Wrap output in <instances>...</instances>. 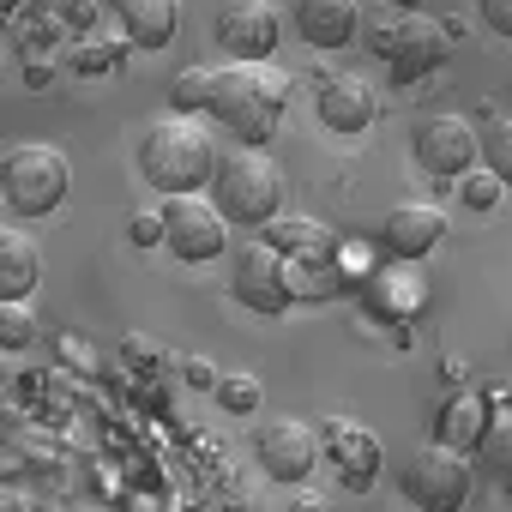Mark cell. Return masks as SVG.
I'll use <instances>...</instances> for the list:
<instances>
[{
  "label": "cell",
  "instance_id": "6da1fadb",
  "mask_svg": "<svg viewBox=\"0 0 512 512\" xmlns=\"http://www.w3.org/2000/svg\"><path fill=\"white\" fill-rule=\"evenodd\" d=\"M290 73H278L272 61H235L217 73V91H211V115L241 139V145H266L278 127H284V109H290Z\"/></svg>",
  "mask_w": 512,
  "mask_h": 512
},
{
  "label": "cell",
  "instance_id": "7a4b0ae2",
  "mask_svg": "<svg viewBox=\"0 0 512 512\" xmlns=\"http://www.w3.org/2000/svg\"><path fill=\"white\" fill-rule=\"evenodd\" d=\"M139 175L157 193H199L217 175V145H211V133L193 115L151 121L145 139H139Z\"/></svg>",
  "mask_w": 512,
  "mask_h": 512
},
{
  "label": "cell",
  "instance_id": "3957f363",
  "mask_svg": "<svg viewBox=\"0 0 512 512\" xmlns=\"http://www.w3.org/2000/svg\"><path fill=\"white\" fill-rule=\"evenodd\" d=\"M284 169L266 145H241L229 157H217V175H211V205L223 211V223H247V229H266L278 211H284Z\"/></svg>",
  "mask_w": 512,
  "mask_h": 512
},
{
  "label": "cell",
  "instance_id": "277c9868",
  "mask_svg": "<svg viewBox=\"0 0 512 512\" xmlns=\"http://www.w3.org/2000/svg\"><path fill=\"white\" fill-rule=\"evenodd\" d=\"M67 187H73V169H67V157L55 145L31 139V145H13L7 157H0V199H7L13 217H49V211H61Z\"/></svg>",
  "mask_w": 512,
  "mask_h": 512
},
{
  "label": "cell",
  "instance_id": "5b68a950",
  "mask_svg": "<svg viewBox=\"0 0 512 512\" xmlns=\"http://www.w3.org/2000/svg\"><path fill=\"white\" fill-rule=\"evenodd\" d=\"M404 500L422 506V512H464V500H470V458L458 446H440V440L416 446L404 458Z\"/></svg>",
  "mask_w": 512,
  "mask_h": 512
},
{
  "label": "cell",
  "instance_id": "8992f818",
  "mask_svg": "<svg viewBox=\"0 0 512 512\" xmlns=\"http://www.w3.org/2000/svg\"><path fill=\"white\" fill-rule=\"evenodd\" d=\"M157 217H163V247L175 253L181 266H211L217 253L229 247L223 211L211 199H199V193H169V205Z\"/></svg>",
  "mask_w": 512,
  "mask_h": 512
},
{
  "label": "cell",
  "instance_id": "52a82bcc",
  "mask_svg": "<svg viewBox=\"0 0 512 512\" xmlns=\"http://www.w3.org/2000/svg\"><path fill=\"white\" fill-rule=\"evenodd\" d=\"M229 296L247 308V314H284L296 302L290 290V260L272 247V241H247L235 253V266H229Z\"/></svg>",
  "mask_w": 512,
  "mask_h": 512
},
{
  "label": "cell",
  "instance_id": "ba28073f",
  "mask_svg": "<svg viewBox=\"0 0 512 512\" xmlns=\"http://www.w3.org/2000/svg\"><path fill=\"white\" fill-rule=\"evenodd\" d=\"M452 61V31L428 13H398V31H392V49H386V67L398 85L410 79H428Z\"/></svg>",
  "mask_w": 512,
  "mask_h": 512
},
{
  "label": "cell",
  "instance_id": "9c48e42d",
  "mask_svg": "<svg viewBox=\"0 0 512 512\" xmlns=\"http://www.w3.org/2000/svg\"><path fill=\"white\" fill-rule=\"evenodd\" d=\"M217 43L235 61H272L284 43V19L272 13V0H223L217 13Z\"/></svg>",
  "mask_w": 512,
  "mask_h": 512
},
{
  "label": "cell",
  "instance_id": "30bf717a",
  "mask_svg": "<svg viewBox=\"0 0 512 512\" xmlns=\"http://www.w3.org/2000/svg\"><path fill=\"white\" fill-rule=\"evenodd\" d=\"M410 145H416V163L428 175H440V181H458V175L476 169V127L464 115H428V121H416Z\"/></svg>",
  "mask_w": 512,
  "mask_h": 512
},
{
  "label": "cell",
  "instance_id": "8fae6325",
  "mask_svg": "<svg viewBox=\"0 0 512 512\" xmlns=\"http://www.w3.org/2000/svg\"><path fill=\"white\" fill-rule=\"evenodd\" d=\"M320 464V428H308L302 416H272L260 428V470L272 482H308Z\"/></svg>",
  "mask_w": 512,
  "mask_h": 512
},
{
  "label": "cell",
  "instance_id": "7c38bea8",
  "mask_svg": "<svg viewBox=\"0 0 512 512\" xmlns=\"http://www.w3.org/2000/svg\"><path fill=\"white\" fill-rule=\"evenodd\" d=\"M440 241H446V211L428 205V199H404V205H392L386 223H380L386 260H428Z\"/></svg>",
  "mask_w": 512,
  "mask_h": 512
},
{
  "label": "cell",
  "instance_id": "4fadbf2b",
  "mask_svg": "<svg viewBox=\"0 0 512 512\" xmlns=\"http://www.w3.org/2000/svg\"><path fill=\"white\" fill-rule=\"evenodd\" d=\"M314 109H320V121H326L338 139H356V133L374 127V115H380V91H374L368 79H356V73H326Z\"/></svg>",
  "mask_w": 512,
  "mask_h": 512
},
{
  "label": "cell",
  "instance_id": "5bb4252c",
  "mask_svg": "<svg viewBox=\"0 0 512 512\" xmlns=\"http://www.w3.org/2000/svg\"><path fill=\"white\" fill-rule=\"evenodd\" d=\"M320 446L332 452L344 488H356V494L374 488V476H380V440H374L362 422H338V416H332V422L320 428Z\"/></svg>",
  "mask_w": 512,
  "mask_h": 512
},
{
  "label": "cell",
  "instance_id": "9a60e30c",
  "mask_svg": "<svg viewBox=\"0 0 512 512\" xmlns=\"http://www.w3.org/2000/svg\"><path fill=\"white\" fill-rule=\"evenodd\" d=\"M296 31L308 37V49H344L362 31V7L356 0H296Z\"/></svg>",
  "mask_w": 512,
  "mask_h": 512
},
{
  "label": "cell",
  "instance_id": "2e32d148",
  "mask_svg": "<svg viewBox=\"0 0 512 512\" xmlns=\"http://www.w3.org/2000/svg\"><path fill=\"white\" fill-rule=\"evenodd\" d=\"M103 7L121 19L133 49H163L181 25V0H103Z\"/></svg>",
  "mask_w": 512,
  "mask_h": 512
},
{
  "label": "cell",
  "instance_id": "e0dca14e",
  "mask_svg": "<svg viewBox=\"0 0 512 512\" xmlns=\"http://www.w3.org/2000/svg\"><path fill=\"white\" fill-rule=\"evenodd\" d=\"M37 278H43L37 241L19 235V229H0V302H31Z\"/></svg>",
  "mask_w": 512,
  "mask_h": 512
},
{
  "label": "cell",
  "instance_id": "ac0fdd59",
  "mask_svg": "<svg viewBox=\"0 0 512 512\" xmlns=\"http://www.w3.org/2000/svg\"><path fill=\"white\" fill-rule=\"evenodd\" d=\"M266 241L284 253V260H326L338 235H332L326 223H314V217H284V211H278V217L266 223Z\"/></svg>",
  "mask_w": 512,
  "mask_h": 512
},
{
  "label": "cell",
  "instance_id": "d6986e66",
  "mask_svg": "<svg viewBox=\"0 0 512 512\" xmlns=\"http://www.w3.org/2000/svg\"><path fill=\"white\" fill-rule=\"evenodd\" d=\"M482 422H488V398L482 392H458L452 404H440V416H434V434H440V446H476V434H482Z\"/></svg>",
  "mask_w": 512,
  "mask_h": 512
},
{
  "label": "cell",
  "instance_id": "ffe728a7",
  "mask_svg": "<svg viewBox=\"0 0 512 512\" xmlns=\"http://www.w3.org/2000/svg\"><path fill=\"white\" fill-rule=\"evenodd\" d=\"M476 163L500 181V187H512V121H488L482 133H476Z\"/></svg>",
  "mask_w": 512,
  "mask_h": 512
},
{
  "label": "cell",
  "instance_id": "44dd1931",
  "mask_svg": "<svg viewBox=\"0 0 512 512\" xmlns=\"http://www.w3.org/2000/svg\"><path fill=\"white\" fill-rule=\"evenodd\" d=\"M211 91H217V73L211 67H181L175 85H169V103H175V115H205L211 109Z\"/></svg>",
  "mask_w": 512,
  "mask_h": 512
},
{
  "label": "cell",
  "instance_id": "7402d4cb",
  "mask_svg": "<svg viewBox=\"0 0 512 512\" xmlns=\"http://www.w3.org/2000/svg\"><path fill=\"white\" fill-rule=\"evenodd\" d=\"M476 458H482L494 476L512 464V410H488V422H482V434H476Z\"/></svg>",
  "mask_w": 512,
  "mask_h": 512
},
{
  "label": "cell",
  "instance_id": "603a6c76",
  "mask_svg": "<svg viewBox=\"0 0 512 512\" xmlns=\"http://www.w3.org/2000/svg\"><path fill=\"white\" fill-rule=\"evenodd\" d=\"M211 398H217L229 416H253V410H260V380H253L247 368H229V374H217Z\"/></svg>",
  "mask_w": 512,
  "mask_h": 512
},
{
  "label": "cell",
  "instance_id": "cb8c5ba5",
  "mask_svg": "<svg viewBox=\"0 0 512 512\" xmlns=\"http://www.w3.org/2000/svg\"><path fill=\"white\" fill-rule=\"evenodd\" d=\"M31 344H37L31 302H0V350H31Z\"/></svg>",
  "mask_w": 512,
  "mask_h": 512
},
{
  "label": "cell",
  "instance_id": "d4e9b609",
  "mask_svg": "<svg viewBox=\"0 0 512 512\" xmlns=\"http://www.w3.org/2000/svg\"><path fill=\"white\" fill-rule=\"evenodd\" d=\"M458 181H464V205H470V211H488V205H500V181H494L488 169H482V175H458Z\"/></svg>",
  "mask_w": 512,
  "mask_h": 512
},
{
  "label": "cell",
  "instance_id": "484cf974",
  "mask_svg": "<svg viewBox=\"0 0 512 512\" xmlns=\"http://www.w3.org/2000/svg\"><path fill=\"white\" fill-rule=\"evenodd\" d=\"M61 25H73V31H91L97 19H103V0H61Z\"/></svg>",
  "mask_w": 512,
  "mask_h": 512
},
{
  "label": "cell",
  "instance_id": "4316f807",
  "mask_svg": "<svg viewBox=\"0 0 512 512\" xmlns=\"http://www.w3.org/2000/svg\"><path fill=\"white\" fill-rule=\"evenodd\" d=\"M127 241H133V247H163V217H157V211H139V217L127 223Z\"/></svg>",
  "mask_w": 512,
  "mask_h": 512
},
{
  "label": "cell",
  "instance_id": "83f0119b",
  "mask_svg": "<svg viewBox=\"0 0 512 512\" xmlns=\"http://www.w3.org/2000/svg\"><path fill=\"white\" fill-rule=\"evenodd\" d=\"M73 67H79V73H109V67H121V49H97V43H85V49L73 55Z\"/></svg>",
  "mask_w": 512,
  "mask_h": 512
},
{
  "label": "cell",
  "instance_id": "f1b7e54d",
  "mask_svg": "<svg viewBox=\"0 0 512 512\" xmlns=\"http://www.w3.org/2000/svg\"><path fill=\"white\" fill-rule=\"evenodd\" d=\"M476 13H482V25H488V31L512 37V0H476Z\"/></svg>",
  "mask_w": 512,
  "mask_h": 512
},
{
  "label": "cell",
  "instance_id": "f546056e",
  "mask_svg": "<svg viewBox=\"0 0 512 512\" xmlns=\"http://www.w3.org/2000/svg\"><path fill=\"white\" fill-rule=\"evenodd\" d=\"M392 31H398V7H392L380 25H368V49H374L380 61H386V49H392Z\"/></svg>",
  "mask_w": 512,
  "mask_h": 512
},
{
  "label": "cell",
  "instance_id": "4dcf8cb0",
  "mask_svg": "<svg viewBox=\"0 0 512 512\" xmlns=\"http://www.w3.org/2000/svg\"><path fill=\"white\" fill-rule=\"evenodd\" d=\"M181 374H187V386H205V392L217 386V368H211L205 356H187V362H181Z\"/></svg>",
  "mask_w": 512,
  "mask_h": 512
},
{
  "label": "cell",
  "instance_id": "1f68e13d",
  "mask_svg": "<svg viewBox=\"0 0 512 512\" xmlns=\"http://www.w3.org/2000/svg\"><path fill=\"white\" fill-rule=\"evenodd\" d=\"M61 356H67V362H73V368H85V374H91V368H97V356H91V350H85V344H79V338H73V332H67V338H61Z\"/></svg>",
  "mask_w": 512,
  "mask_h": 512
},
{
  "label": "cell",
  "instance_id": "d6a6232c",
  "mask_svg": "<svg viewBox=\"0 0 512 512\" xmlns=\"http://www.w3.org/2000/svg\"><path fill=\"white\" fill-rule=\"evenodd\" d=\"M25 85H31V91H49V85H55V61H31V67H25Z\"/></svg>",
  "mask_w": 512,
  "mask_h": 512
},
{
  "label": "cell",
  "instance_id": "836d02e7",
  "mask_svg": "<svg viewBox=\"0 0 512 512\" xmlns=\"http://www.w3.org/2000/svg\"><path fill=\"white\" fill-rule=\"evenodd\" d=\"M127 356H133V362H151V344H145V332H133V338H127Z\"/></svg>",
  "mask_w": 512,
  "mask_h": 512
},
{
  "label": "cell",
  "instance_id": "e575fe53",
  "mask_svg": "<svg viewBox=\"0 0 512 512\" xmlns=\"http://www.w3.org/2000/svg\"><path fill=\"white\" fill-rule=\"evenodd\" d=\"M290 512H326V500H320V494H296Z\"/></svg>",
  "mask_w": 512,
  "mask_h": 512
},
{
  "label": "cell",
  "instance_id": "d590c367",
  "mask_svg": "<svg viewBox=\"0 0 512 512\" xmlns=\"http://www.w3.org/2000/svg\"><path fill=\"white\" fill-rule=\"evenodd\" d=\"M31 7V0H0V19H7V13H25Z\"/></svg>",
  "mask_w": 512,
  "mask_h": 512
},
{
  "label": "cell",
  "instance_id": "8d00e7d4",
  "mask_svg": "<svg viewBox=\"0 0 512 512\" xmlns=\"http://www.w3.org/2000/svg\"><path fill=\"white\" fill-rule=\"evenodd\" d=\"M500 494H506V500H512V464H506V470H500Z\"/></svg>",
  "mask_w": 512,
  "mask_h": 512
},
{
  "label": "cell",
  "instance_id": "74e56055",
  "mask_svg": "<svg viewBox=\"0 0 512 512\" xmlns=\"http://www.w3.org/2000/svg\"><path fill=\"white\" fill-rule=\"evenodd\" d=\"M386 7H398V13H416V0H386Z\"/></svg>",
  "mask_w": 512,
  "mask_h": 512
},
{
  "label": "cell",
  "instance_id": "f35d334b",
  "mask_svg": "<svg viewBox=\"0 0 512 512\" xmlns=\"http://www.w3.org/2000/svg\"><path fill=\"white\" fill-rule=\"evenodd\" d=\"M0 61H7V43H0Z\"/></svg>",
  "mask_w": 512,
  "mask_h": 512
},
{
  "label": "cell",
  "instance_id": "ab89813d",
  "mask_svg": "<svg viewBox=\"0 0 512 512\" xmlns=\"http://www.w3.org/2000/svg\"><path fill=\"white\" fill-rule=\"evenodd\" d=\"M0 217H7V199H0Z\"/></svg>",
  "mask_w": 512,
  "mask_h": 512
}]
</instances>
